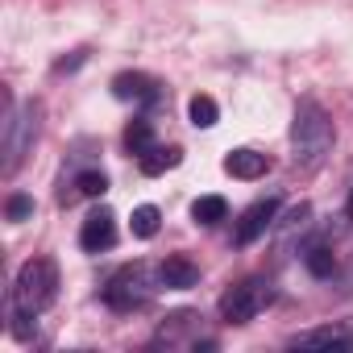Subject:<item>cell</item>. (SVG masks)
<instances>
[{
  "label": "cell",
  "instance_id": "6da1fadb",
  "mask_svg": "<svg viewBox=\"0 0 353 353\" xmlns=\"http://www.w3.org/2000/svg\"><path fill=\"white\" fill-rule=\"evenodd\" d=\"M332 141H336L332 117L316 100H299L295 121H291V162H295V170H320L324 158L332 154Z\"/></svg>",
  "mask_w": 353,
  "mask_h": 353
},
{
  "label": "cell",
  "instance_id": "7a4b0ae2",
  "mask_svg": "<svg viewBox=\"0 0 353 353\" xmlns=\"http://www.w3.org/2000/svg\"><path fill=\"white\" fill-rule=\"evenodd\" d=\"M59 299V266L54 258H30L13 279V320H34Z\"/></svg>",
  "mask_w": 353,
  "mask_h": 353
},
{
  "label": "cell",
  "instance_id": "3957f363",
  "mask_svg": "<svg viewBox=\"0 0 353 353\" xmlns=\"http://www.w3.org/2000/svg\"><path fill=\"white\" fill-rule=\"evenodd\" d=\"M38 117H42V104H38V100H30V104L17 112L13 96L5 92V166H0V170H5V179H13V174H17V166H21L30 141L38 137Z\"/></svg>",
  "mask_w": 353,
  "mask_h": 353
},
{
  "label": "cell",
  "instance_id": "277c9868",
  "mask_svg": "<svg viewBox=\"0 0 353 353\" xmlns=\"http://www.w3.org/2000/svg\"><path fill=\"white\" fill-rule=\"evenodd\" d=\"M145 299H150V270H145V262H129L104 283V303L112 312H137Z\"/></svg>",
  "mask_w": 353,
  "mask_h": 353
},
{
  "label": "cell",
  "instance_id": "5b68a950",
  "mask_svg": "<svg viewBox=\"0 0 353 353\" xmlns=\"http://www.w3.org/2000/svg\"><path fill=\"white\" fill-rule=\"evenodd\" d=\"M270 303V283L266 279H241L237 287H229L221 295V320L225 324H250L262 307Z\"/></svg>",
  "mask_w": 353,
  "mask_h": 353
},
{
  "label": "cell",
  "instance_id": "8992f818",
  "mask_svg": "<svg viewBox=\"0 0 353 353\" xmlns=\"http://www.w3.org/2000/svg\"><path fill=\"white\" fill-rule=\"evenodd\" d=\"M274 216H279V196H266V200H254L245 212H241V221H237V229H233V241L245 250V245H254L258 237H266V229L274 225Z\"/></svg>",
  "mask_w": 353,
  "mask_h": 353
},
{
  "label": "cell",
  "instance_id": "52a82bcc",
  "mask_svg": "<svg viewBox=\"0 0 353 353\" xmlns=\"http://www.w3.org/2000/svg\"><path fill=\"white\" fill-rule=\"evenodd\" d=\"M112 245H117V216H112V208L88 212V221L79 229V250L83 254H100V250H112Z\"/></svg>",
  "mask_w": 353,
  "mask_h": 353
},
{
  "label": "cell",
  "instance_id": "ba28073f",
  "mask_svg": "<svg viewBox=\"0 0 353 353\" xmlns=\"http://www.w3.org/2000/svg\"><path fill=\"white\" fill-rule=\"evenodd\" d=\"M112 96L117 100H133V104H158L162 100V83L145 71H121L112 79Z\"/></svg>",
  "mask_w": 353,
  "mask_h": 353
},
{
  "label": "cell",
  "instance_id": "9c48e42d",
  "mask_svg": "<svg viewBox=\"0 0 353 353\" xmlns=\"http://www.w3.org/2000/svg\"><path fill=\"white\" fill-rule=\"evenodd\" d=\"M287 345H291V349H353V336H349V328H341V324H328V328L295 332Z\"/></svg>",
  "mask_w": 353,
  "mask_h": 353
},
{
  "label": "cell",
  "instance_id": "30bf717a",
  "mask_svg": "<svg viewBox=\"0 0 353 353\" xmlns=\"http://www.w3.org/2000/svg\"><path fill=\"white\" fill-rule=\"evenodd\" d=\"M158 279H162V287H170V291H192V287L200 283V266H196L192 258H183V254H170V258L158 266Z\"/></svg>",
  "mask_w": 353,
  "mask_h": 353
},
{
  "label": "cell",
  "instance_id": "8fae6325",
  "mask_svg": "<svg viewBox=\"0 0 353 353\" xmlns=\"http://www.w3.org/2000/svg\"><path fill=\"white\" fill-rule=\"evenodd\" d=\"M225 170L233 174V179L254 183V179H262V174L270 170V158H266V154H258V150H233V154L225 158Z\"/></svg>",
  "mask_w": 353,
  "mask_h": 353
},
{
  "label": "cell",
  "instance_id": "7c38bea8",
  "mask_svg": "<svg viewBox=\"0 0 353 353\" xmlns=\"http://www.w3.org/2000/svg\"><path fill=\"white\" fill-rule=\"evenodd\" d=\"M183 162V154L174 150V145H154V150H145L141 158H137V166H141V174H162V170H170V166H179Z\"/></svg>",
  "mask_w": 353,
  "mask_h": 353
},
{
  "label": "cell",
  "instance_id": "4fadbf2b",
  "mask_svg": "<svg viewBox=\"0 0 353 353\" xmlns=\"http://www.w3.org/2000/svg\"><path fill=\"white\" fill-rule=\"evenodd\" d=\"M125 150L129 154H145V150H154V121L150 117H137V121H129V129H125Z\"/></svg>",
  "mask_w": 353,
  "mask_h": 353
},
{
  "label": "cell",
  "instance_id": "5bb4252c",
  "mask_svg": "<svg viewBox=\"0 0 353 353\" xmlns=\"http://www.w3.org/2000/svg\"><path fill=\"white\" fill-rule=\"evenodd\" d=\"M225 216H229L225 196H200V200L192 204V221H196V225H221Z\"/></svg>",
  "mask_w": 353,
  "mask_h": 353
},
{
  "label": "cell",
  "instance_id": "9a60e30c",
  "mask_svg": "<svg viewBox=\"0 0 353 353\" xmlns=\"http://www.w3.org/2000/svg\"><path fill=\"white\" fill-rule=\"evenodd\" d=\"M158 225H162V212H158L154 204H141V208H133V216H129V229H133V237H141V241H150V237L158 233Z\"/></svg>",
  "mask_w": 353,
  "mask_h": 353
},
{
  "label": "cell",
  "instance_id": "2e32d148",
  "mask_svg": "<svg viewBox=\"0 0 353 353\" xmlns=\"http://www.w3.org/2000/svg\"><path fill=\"white\" fill-rule=\"evenodd\" d=\"M188 117H192V125H196V129H212V125L221 121V108H216V100H212V96H192Z\"/></svg>",
  "mask_w": 353,
  "mask_h": 353
},
{
  "label": "cell",
  "instance_id": "e0dca14e",
  "mask_svg": "<svg viewBox=\"0 0 353 353\" xmlns=\"http://www.w3.org/2000/svg\"><path fill=\"white\" fill-rule=\"evenodd\" d=\"M303 266H307V274L328 279V274L336 270V258H332V250H328V245H307V250H303Z\"/></svg>",
  "mask_w": 353,
  "mask_h": 353
},
{
  "label": "cell",
  "instance_id": "ac0fdd59",
  "mask_svg": "<svg viewBox=\"0 0 353 353\" xmlns=\"http://www.w3.org/2000/svg\"><path fill=\"white\" fill-rule=\"evenodd\" d=\"M104 192H108V179H104V174H100V170H83L79 179H75V192H71V196H88V200H100ZM71 196H67V200H71Z\"/></svg>",
  "mask_w": 353,
  "mask_h": 353
},
{
  "label": "cell",
  "instance_id": "d6986e66",
  "mask_svg": "<svg viewBox=\"0 0 353 353\" xmlns=\"http://www.w3.org/2000/svg\"><path fill=\"white\" fill-rule=\"evenodd\" d=\"M5 216H9L13 225L30 221V216H34V196H26V192H13V196H9V204H5Z\"/></svg>",
  "mask_w": 353,
  "mask_h": 353
},
{
  "label": "cell",
  "instance_id": "ffe728a7",
  "mask_svg": "<svg viewBox=\"0 0 353 353\" xmlns=\"http://www.w3.org/2000/svg\"><path fill=\"white\" fill-rule=\"evenodd\" d=\"M345 212H349V221H353V192H349V200H345Z\"/></svg>",
  "mask_w": 353,
  "mask_h": 353
}]
</instances>
